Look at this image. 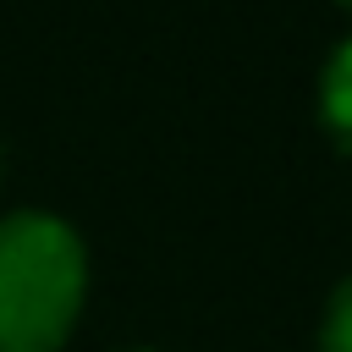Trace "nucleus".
Returning <instances> with one entry per match:
<instances>
[{
	"instance_id": "f03ea898",
	"label": "nucleus",
	"mask_w": 352,
	"mask_h": 352,
	"mask_svg": "<svg viewBox=\"0 0 352 352\" xmlns=\"http://www.w3.org/2000/svg\"><path fill=\"white\" fill-rule=\"evenodd\" d=\"M319 121L352 154V38L336 44V55L324 60V77H319Z\"/></svg>"
},
{
	"instance_id": "39448f33",
	"label": "nucleus",
	"mask_w": 352,
	"mask_h": 352,
	"mask_svg": "<svg viewBox=\"0 0 352 352\" xmlns=\"http://www.w3.org/2000/svg\"><path fill=\"white\" fill-rule=\"evenodd\" d=\"M132 352H143V346H132Z\"/></svg>"
},
{
	"instance_id": "7ed1b4c3",
	"label": "nucleus",
	"mask_w": 352,
	"mask_h": 352,
	"mask_svg": "<svg viewBox=\"0 0 352 352\" xmlns=\"http://www.w3.org/2000/svg\"><path fill=\"white\" fill-rule=\"evenodd\" d=\"M319 352H352V280L336 286L324 324H319Z\"/></svg>"
},
{
	"instance_id": "f257e3e1",
	"label": "nucleus",
	"mask_w": 352,
	"mask_h": 352,
	"mask_svg": "<svg viewBox=\"0 0 352 352\" xmlns=\"http://www.w3.org/2000/svg\"><path fill=\"white\" fill-rule=\"evenodd\" d=\"M88 297L82 236L44 209L0 220V352H60Z\"/></svg>"
},
{
	"instance_id": "20e7f679",
	"label": "nucleus",
	"mask_w": 352,
	"mask_h": 352,
	"mask_svg": "<svg viewBox=\"0 0 352 352\" xmlns=\"http://www.w3.org/2000/svg\"><path fill=\"white\" fill-rule=\"evenodd\" d=\"M336 6H346V11H352V0H336Z\"/></svg>"
}]
</instances>
